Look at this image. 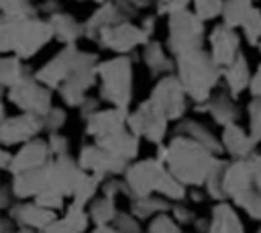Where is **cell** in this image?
Here are the masks:
<instances>
[{"label":"cell","mask_w":261,"mask_h":233,"mask_svg":"<svg viewBox=\"0 0 261 233\" xmlns=\"http://www.w3.org/2000/svg\"><path fill=\"white\" fill-rule=\"evenodd\" d=\"M210 45H212V59L218 67H228L241 53H239V37L232 33L230 27L218 25L210 33Z\"/></svg>","instance_id":"cell-14"},{"label":"cell","mask_w":261,"mask_h":233,"mask_svg":"<svg viewBox=\"0 0 261 233\" xmlns=\"http://www.w3.org/2000/svg\"><path fill=\"white\" fill-rule=\"evenodd\" d=\"M126 125L130 133H135L137 137H145L153 143H159L167 131V119L159 114L149 100L139 104V108L128 114Z\"/></svg>","instance_id":"cell-9"},{"label":"cell","mask_w":261,"mask_h":233,"mask_svg":"<svg viewBox=\"0 0 261 233\" xmlns=\"http://www.w3.org/2000/svg\"><path fill=\"white\" fill-rule=\"evenodd\" d=\"M47 141H49L51 153H53L55 157H63V155H67V139H65L63 135H59V133H51Z\"/></svg>","instance_id":"cell-40"},{"label":"cell","mask_w":261,"mask_h":233,"mask_svg":"<svg viewBox=\"0 0 261 233\" xmlns=\"http://www.w3.org/2000/svg\"><path fill=\"white\" fill-rule=\"evenodd\" d=\"M218 157L210 153L206 147L196 143L194 139L186 135H177L169 145H167V170L186 186H200L206 184L208 174Z\"/></svg>","instance_id":"cell-1"},{"label":"cell","mask_w":261,"mask_h":233,"mask_svg":"<svg viewBox=\"0 0 261 233\" xmlns=\"http://www.w3.org/2000/svg\"><path fill=\"white\" fill-rule=\"evenodd\" d=\"M29 76L27 67L20 63V57H4L2 59V84L12 88Z\"/></svg>","instance_id":"cell-28"},{"label":"cell","mask_w":261,"mask_h":233,"mask_svg":"<svg viewBox=\"0 0 261 233\" xmlns=\"http://www.w3.org/2000/svg\"><path fill=\"white\" fill-rule=\"evenodd\" d=\"M208 233H245V231L232 206H228L226 202H218L212 208V221L208 225Z\"/></svg>","instance_id":"cell-19"},{"label":"cell","mask_w":261,"mask_h":233,"mask_svg":"<svg viewBox=\"0 0 261 233\" xmlns=\"http://www.w3.org/2000/svg\"><path fill=\"white\" fill-rule=\"evenodd\" d=\"M96 74L102 80L100 98L114 104V108H124L133 96V69L128 57H114L98 65Z\"/></svg>","instance_id":"cell-4"},{"label":"cell","mask_w":261,"mask_h":233,"mask_svg":"<svg viewBox=\"0 0 261 233\" xmlns=\"http://www.w3.org/2000/svg\"><path fill=\"white\" fill-rule=\"evenodd\" d=\"M253 6H251V0H226L224 2V25L226 27H243V22L247 20V16L251 14Z\"/></svg>","instance_id":"cell-27"},{"label":"cell","mask_w":261,"mask_h":233,"mask_svg":"<svg viewBox=\"0 0 261 233\" xmlns=\"http://www.w3.org/2000/svg\"><path fill=\"white\" fill-rule=\"evenodd\" d=\"M92 233H120V231L110 227V225H106V227H96V231H92Z\"/></svg>","instance_id":"cell-44"},{"label":"cell","mask_w":261,"mask_h":233,"mask_svg":"<svg viewBox=\"0 0 261 233\" xmlns=\"http://www.w3.org/2000/svg\"><path fill=\"white\" fill-rule=\"evenodd\" d=\"M63 221L67 223L69 231L71 233H84L88 229V221H90V215L84 211V206H77V204H69L67 206V215L63 217Z\"/></svg>","instance_id":"cell-31"},{"label":"cell","mask_w":261,"mask_h":233,"mask_svg":"<svg viewBox=\"0 0 261 233\" xmlns=\"http://www.w3.org/2000/svg\"><path fill=\"white\" fill-rule=\"evenodd\" d=\"M177 72L179 82L196 102H206L210 96V90L216 86V80L220 76V67L202 49L188 51L177 55Z\"/></svg>","instance_id":"cell-2"},{"label":"cell","mask_w":261,"mask_h":233,"mask_svg":"<svg viewBox=\"0 0 261 233\" xmlns=\"http://www.w3.org/2000/svg\"><path fill=\"white\" fill-rule=\"evenodd\" d=\"M96 145L102 147L104 151L124 159V161H130L133 157H137L139 153V137L126 129L122 131H116V133H110L106 137H98L96 139Z\"/></svg>","instance_id":"cell-17"},{"label":"cell","mask_w":261,"mask_h":233,"mask_svg":"<svg viewBox=\"0 0 261 233\" xmlns=\"http://www.w3.org/2000/svg\"><path fill=\"white\" fill-rule=\"evenodd\" d=\"M147 233H181V229H179V225H177L171 217H167V215L163 213V215H157V217L149 223Z\"/></svg>","instance_id":"cell-36"},{"label":"cell","mask_w":261,"mask_h":233,"mask_svg":"<svg viewBox=\"0 0 261 233\" xmlns=\"http://www.w3.org/2000/svg\"><path fill=\"white\" fill-rule=\"evenodd\" d=\"M147 2H149V0H147Z\"/></svg>","instance_id":"cell-47"},{"label":"cell","mask_w":261,"mask_h":233,"mask_svg":"<svg viewBox=\"0 0 261 233\" xmlns=\"http://www.w3.org/2000/svg\"><path fill=\"white\" fill-rule=\"evenodd\" d=\"M16 233H24V231H22V229H20V231H16Z\"/></svg>","instance_id":"cell-45"},{"label":"cell","mask_w":261,"mask_h":233,"mask_svg":"<svg viewBox=\"0 0 261 233\" xmlns=\"http://www.w3.org/2000/svg\"><path fill=\"white\" fill-rule=\"evenodd\" d=\"M114 229H118L120 233H141V225L133 213H118V217L114 219Z\"/></svg>","instance_id":"cell-37"},{"label":"cell","mask_w":261,"mask_h":233,"mask_svg":"<svg viewBox=\"0 0 261 233\" xmlns=\"http://www.w3.org/2000/svg\"><path fill=\"white\" fill-rule=\"evenodd\" d=\"M143 57H145L147 67H149L153 74H169L171 67H173L171 59L163 53V47H161V43H157V41H153V43L147 45Z\"/></svg>","instance_id":"cell-26"},{"label":"cell","mask_w":261,"mask_h":233,"mask_svg":"<svg viewBox=\"0 0 261 233\" xmlns=\"http://www.w3.org/2000/svg\"><path fill=\"white\" fill-rule=\"evenodd\" d=\"M188 2L190 0H159V14H163V12L173 14L177 10H184Z\"/></svg>","instance_id":"cell-42"},{"label":"cell","mask_w":261,"mask_h":233,"mask_svg":"<svg viewBox=\"0 0 261 233\" xmlns=\"http://www.w3.org/2000/svg\"><path fill=\"white\" fill-rule=\"evenodd\" d=\"M49 161H53V153H51L49 141L33 139V141L24 143L18 153H14L10 172L16 176V174H22V172H29V170L43 168V166H47Z\"/></svg>","instance_id":"cell-12"},{"label":"cell","mask_w":261,"mask_h":233,"mask_svg":"<svg viewBox=\"0 0 261 233\" xmlns=\"http://www.w3.org/2000/svg\"><path fill=\"white\" fill-rule=\"evenodd\" d=\"M224 2L226 0H194V10L196 16L206 20V18H214L216 14H220L224 10Z\"/></svg>","instance_id":"cell-34"},{"label":"cell","mask_w":261,"mask_h":233,"mask_svg":"<svg viewBox=\"0 0 261 233\" xmlns=\"http://www.w3.org/2000/svg\"><path fill=\"white\" fill-rule=\"evenodd\" d=\"M147 39H149V35L143 29L128 25V22H118L114 27H108L98 37V41L102 45H106L114 51H128L137 43H147Z\"/></svg>","instance_id":"cell-13"},{"label":"cell","mask_w":261,"mask_h":233,"mask_svg":"<svg viewBox=\"0 0 261 233\" xmlns=\"http://www.w3.org/2000/svg\"><path fill=\"white\" fill-rule=\"evenodd\" d=\"M49 22H51V29H53V37L61 43L73 45V41L84 35V27L69 14H63V12L51 14Z\"/></svg>","instance_id":"cell-20"},{"label":"cell","mask_w":261,"mask_h":233,"mask_svg":"<svg viewBox=\"0 0 261 233\" xmlns=\"http://www.w3.org/2000/svg\"><path fill=\"white\" fill-rule=\"evenodd\" d=\"M8 100L16 104L20 110L45 116L51 110V92L37 78L27 76L22 82L8 90Z\"/></svg>","instance_id":"cell-6"},{"label":"cell","mask_w":261,"mask_h":233,"mask_svg":"<svg viewBox=\"0 0 261 233\" xmlns=\"http://www.w3.org/2000/svg\"><path fill=\"white\" fill-rule=\"evenodd\" d=\"M208 112L212 114V119L218 125H224V127L234 125L239 119V108L234 106V102L226 94H218L216 98H212L208 102Z\"/></svg>","instance_id":"cell-23"},{"label":"cell","mask_w":261,"mask_h":233,"mask_svg":"<svg viewBox=\"0 0 261 233\" xmlns=\"http://www.w3.org/2000/svg\"><path fill=\"white\" fill-rule=\"evenodd\" d=\"M237 204L243 206V208L247 211L249 217L261 221V192H259L257 188H253L251 192H247L241 200H237Z\"/></svg>","instance_id":"cell-35"},{"label":"cell","mask_w":261,"mask_h":233,"mask_svg":"<svg viewBox=\"0 0 261 233\" xmlns=\"http://www.w3.org/2000/svg\"><path fill=\"white\" fill-rule=\"evenodd\" d=\"M255 145L257 141L245 133L239 125H230V127H224V133H222V147L237 159H249L253 157V151H255Z\"/></svg>","instance_id":"cell-18"},{"label":"cell","mask_w":261,"mask_h":233,"mask_svg":"<svg viewBox=\"0 0 261 233\" xmlns=\"http://www.w3.org/2000/svg\"><path fill=\"white\" fill-rule=\"evenodd\" d=\"M163 172H165V168L157 157L130 166L124 172V194H128L130 198L151 196V192H155L157 182Z\"/></svg>","instance_id":"cell-8"},{"label":"cell","mask_w":261,"mask_h":233,"mask_svg":"<svg viewBox=\"0 0 261 233\" xmlns=\"http://www.w3.org/2000/svg\"><path fill=\"white\" fill-rule=\"evenodd\" d=\"M249 135L259 143L261 141V96L249 102Z\"/></svg>","instance_id":"cell-32"},{"label":"cell","mask_w":261,"mask_h":233,"mask_svg":"<svg viewBox=\"0 0 261 233\" xmlns=\"http://www.w3.org/2000/svg\"><path fill=\"white\" fill-rule=\"evenodd\" d=\"M255 233H261V229H259V231H255Z\"/></svg>","instance_id":"cell-46"},{"label":"cell","mask_w":261,"mask_h":233,"mask_svg":"<svg viewBox=\"0 0 261 233\" xmlns=\"http://www.w3.org/2000/svg\"><path fill=\"white\" fill-rule=\"evenodd\" d=\"M224 80L226 86L230 90V96H239L249 84H251V76H249V65L245 61L243 55H239L228 67H224Z\"/></svg>","instance_id":"cell-21"},{"label":"cell","mask_w":261,"mask_h":233,"mask_svg":"<svg viewBox=\"0 0 261 233\" xmlns=\"http://www.w3.org/2000/svg\"><path fill=\"white\" fill-rule=\"evenodd\" d=\"M155 192L163 194V196L169 198V200H181V198L186 196V188H184V184H181L169 170H165V172L161 174Z\"/></svg>","instance_id":"cell-30"},{"label":"cell","mask_w":261,"mask_h":233,"mask_svg":"<svg viewBox=\"0 0 261 233\" xmlns=\"http://www.w3.org/2000/svg\"><path fill=\"white\" fill-rule=\"evenodd\" d=\"M53 37L51 22L37 18H8L2 16V49H12L16 57H31Z\"/></svg>","instance_id":"cell-3"},{"label":"cell","mask_w":261,"mask_h":233,"mask_svg":"<svg viewBox=\"0 0 261 233\" xmlns=\"http://www.w3.org/2000/svg\"><path fill=\"white\" fill-rule=\"evenodd\" d=\"M10 219L14 223H18L22 229L45 231L55 221V213L39 206L37 202H24V204L10 206Z\"/></svg>","instance_id":"cell-15"},{"label":"cell","mask_w":261,"mask_h":233,"mask_svg":"<svg viewBox=\"0 0 261 233\" xmlns=\"http://www.w3.org/2000/svg\"><path fill=\"white\" fill-rule=\"evenodd\" d=\"M90 219L98 225V227H106L110 223H114V219L118 217V211L114 206V200L108 196H100L98 200H92L90 204Z\"/></svg>","instance_id":"cell-25"},{"label":"cell","mask_w":261,"mask_h":233,"mask_svg":"<svg viewBox=\"0 0 261 233\" xmlns=\"http://www.w3.org/2000/svg\"><path fill=\"white\" fill-rule=\"evenodd\" d=\"M171 206L165 202V198L157 196H145V198H133L130 202V213L137 219H155L157 215H163Z\"/></svg>","instance_id":"cell-24"},{"label":"cell","mask_w":261,"mask_h":233,"mask_svg":"<svg viewBox=\"0 0 261 233\" xmlns=\"http://www.w3.org/2000/svg\"><path fill=\"white\" fill-rule=\"evenodd\" d=\"M100 182H102V178L100 176H94V174H84V178L80 180V184H77V188H75V192H73V204H77V206H84L86 202H90L92 198H94V194H96V190H98V186H100Z\"/></svg>","instance_id":"cell-29"},{"label":"cell","mask_w":261,"mask_h":233,"mask_svg":"<svg viewBox=\"0 0 261 233\" xmlns=\"http://www.w3.org/2000/svg\"><path fill=\"white\" fill-rule=\"evenodd\" d=\"M65 119H67V114H65L63 108H51V110L43 116V121H45V129L51 131V133H57V131L65 125Z\"/></svg>","instance_id":"cell-38"},{"label":"cell","mask_w":261,"mask_h":233,"mask_svg":"<svg viewBox=\"0 0 261 233\" xmlns=\"http://www.w3.org/2000/svg\"><path fill=\"white\" fill-rule=\"evenodd\" d=\"M204 35V25L202 18L196 14L184 10H177L169 16V39L167 45L175 55L196 51L200 49V41Z\"/></svg>","instance_id":"cell-5"},{"label":"cell","mask_w":261,"mask_h":233,"mask_svg":"<svg viewBox=\"0 0 261 233\" xmlns=\"http://www.w3.org/2000/svg\"><path fill=\"white\" fill-rule=\"evenodd\" d=\"M171 213H173V217H175V221L179 223V225H188V223H196V217H194V213L188 208V206H184V204H175V206H171Z\"/></svg>","instance_id":"cell-41"},{"label":"cell","mask_w":261,"mask_h":233,"mask_svg":"<svg viewBox=\"0 0 261 233\" xmlns=\"http://www.w3.org/2000/svg\"><path fill=\"white\" fill-rule=\"evenodd\" d=\"M184 94H186V90H184L179 78L165 76L153 88L149 102L153 104V108L159 114H163L167 121H171V119H179L184 114V110H186Z\"/></svg>","instance_id":"cell-7"},{"label":"cell","mask_w":261,"mask_h":233,"mask_svg":"<svg viewBox=\"0 0 261 233\" xmlns=\"http://www.w3.org/2000/svg\"><path fill=\"white\" fill-rule=\"evenodd\" d=\"M45 129V121L39 114L22 112L18 116H4L2 121V143L4 145H14V143H29L33 137Z\"/></svg>","instance_id":"cell-11"},{"label":"cell","mask_w":261,"mask_h":233,"mask_svg":"<svg viewBox=\"0 0 261 233\" xmlns=\"http://www.w3.org/2000/svg\"><path fill=\"white\" fill-rule=\"evenodd\" d=\"M243 29H245V37L251 45H257L259 39H261V10L259 8H253L251 14L247 16V20L243 22Z\"/></svg>","instance_id":"cell-33"},{"label":"cell","mask_w":261,"mask_h":233,"mask_svg":"<svg viewBox=\"0 0 261 233\" xmlns=\"http://www.w3.org/2000/svg\"><path fill=\"white\" fill-rule=\"evenodd\" d=\"M251 168H253V180H255V188L261 192V155H253L249 157Z\"/></svg>","instance_id":"cell-43"},{"label":"cell","mask_w":261,"mask_h":233,"mask_svg":"<svg viewBox=\"0 0 261 233\" xmlns=\"http://www.w3.org/2000/svg\"><path fill=\"white\" fill-rule=\"evenodd\" d=\"M35 202L43 208H49V211H55V208H61L63 206V196L53 192V190H43L39 196H35Z\"/></svg>","instance_id":"cell-39"},{"label":"cell","mask_w":261,"mask_h":233,"mask_svg":"<svg viewBox=\"0 0 261 233\" xmlns=\"http://www.w3.org/2000/svg\"><path fill=\"white\" fill-rule=\"evenodd\" d=\"M80 168L88 174H94V176H100L104 180L106 174H120V172H126V164L124 159L104 151L102 147L98 145H86L82 151H80V159H77Z\"/></svg>","instance_id":"cell-10"},{"label":"cell","mask_w":261,"mask_h":233,"mask_svg":"<svg viewBox=\"0 0 261 233\" xmlns=\"http://www.w3.org/2000/svg\"><path fill=\"white\" fill-rule=\"evenodd\" d=\"M128 121V112L124 108H106V110H98L94 112L88 121H86V131L92 137H106L110 133L122 131L124 125Z\"/></svg>","instance_id":"cell-16"},{"label":"cell","mask_w":261,"mask_h":233,"mask_svg":"<svg viewBox=\"0 0 261 233\" xmlns=\"http://www.w3.org/2000/svg\"><path fill=\"white\" fill-rule=\"evenodd\" d=\"M177 133L179 135H186V137H190V139H194L196 143H200L202 147H206L210 153H214V155H218L220 151H222V145L214 139V135L204 127V125H200V123H196V121H184L179 127H177Z\"/></svg>","instance_id":"cell-22"}]
</instances>
